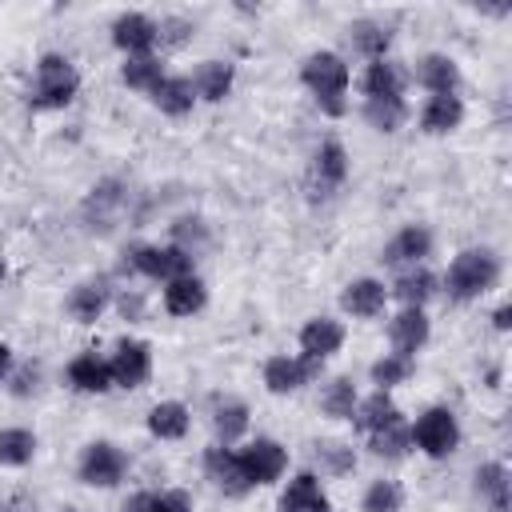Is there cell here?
<instances>
[{"label":"cell","instance_id":"cell-11","mask_svg":"<svg viewBox=\"0 0 512 512\" xmlns=\"http://www.w3.org/2000/svg\"><path fill=\"white\" fill-rule=\"evenodd\" d=\"M112 40H116V48H124L128 56H144V52L156 44V24H152L148 16H140V12H124V16H116V24H112Z\"/></svg>","mask_w":512,"mask_h":512},{"label":"cell","instance_id":"cell-32","mask_svg":"<svg viewBox=\"0 0 512 512\" xmlns=\"http://www.w3.org/2000/svg\"><path fill=\"white\" fill-rule=\"evenodd\" d=\"M476 488L492 500V508H508V468L504 464H484L476 472Z\"/></svg>","mask_w":512,"mask_h":512},{"label":"cell","instance_id":"cell-4","mask_svg":"<svg viewBox=\"0 0 512 512\" xmlns=\"http://www.w3.org/2000/svg\"><path fill=\"white\" fill-rule=\"evenodd\" d=\"M428 456H448L452 448H456V440H460V428H456V416L448 412V408H428L420 420H416V428L408 432Z\"/></svg>","mask_w":512,"mask_h":512},{"label":"cell","instance_id":"cell-19","mask_svg":"<svg viewBox=\"0 0 512 512\" xmlns=\"http://www.w3.org/2000/svg\"><path fill=\"white\" fill-rule=\"evenodd\" d=\"M356 424L364 428V432H380V428H392V424H400V408L392 404V396L380 388V392H372L356 412Z\"/></svg>","mask_w":512,"mask_h":512},{"label":"cell","instance_id":"cell-44","mask_svg":"<svg viewBox=\"0 0 512 512\" xmlns=\"http://www.w3.org/2000/svg\"><path fill=\"white\" fill-rule=\"evenodd\" d=\"M300 512H332V508H328V500H316V504H308V508H300Z\"/></svg>","mask_w":512,"mask_h":512},{"label":"cell","instance_id":"cell-25","mask_svg":"<svg viewBox=\"0 0 512 512\" xmlns=\"http://www.w3.org/2000/svg\"><path fill=\"white\" fill-rule=\"evenodd\" d=\"M104 300H108V288H104V284H80V288H72V296H68V312H72L76 320L92 324V320L100 316Z\"/></svg>","mask_w":512,"mask_h":512},{"label":"cell","instance_id":"cell-40","mask_svg":"<svg viewBox=\"0 0 512 512\" xmlns=\"http://www.w3.org/2000/svg\"><path fill=\"white\" fill-rule=\"evenodd\" d=\"M156 36H164L168 44H180V40L188 36V24H184V20H168V24L156 28Z\"/></svg>","mask_w":512,"mask_h":512},{"label":"cell","instance_id":"cell-36","mask_svg":"<svg viewBox=\"0 0 512 512\" xmlns=\"http://www.w3.org/2000/svg\"><path fill=\"white\" fill-rule=\"evenodd\" d=\"M120 76H124V84H128V88H144V92H148V88L160 80V64H156L152 56H132V60L124 64V72H120Z\"/></svg>","mask_w":512,"mask_h":512},{"label":"cell","instance_id":"cell-42","mask_svg":"<svg viewBox=\"0 0 512 512\" xmlns=\"http://www.w3.org/2000/svg\"><path fill=\"white\" fill-rule=\"evenodd\" d=\"M492 320H496V328H508V324H512V308H508V304H500Z\"/></svg>","mask_w":512,"mask_h":512},{"label":"cell","instance_id":"cell-10","mask_svg":"<svg viewBox=\"0 0 512 512\" xmlns=\"http://www.w3.org/2000/svg\"><path fill=\"white\" fill-rule=\"evenodd\" d=\"M316 372H320V360H316V356H304V360L272 356V360L264 364V384H268L272 392H292V388L308 384Z\"/></svg>","mask_w":512,"mask_h":512},{"label":"cell","instance_id":"cell-27","mask_svg":"<svg viewBox=\"0 0 512 512\" xmlns=\"http://www.w3.org/2000/svg\"><path fill=\"white\" fill-rule=\"evenodd\" d=\"M392 292H396L408 308H420V304L436 292V276H432V272H424V268H420V272H404V276L396 280V288H392Z\"/></svg>","mask_w":512,"mask_h":512},{"label":"cell","instance_id":"cell-14","mask_svg":"<svg viewBox=\"0 0 512 512\" xmlns=\"http://www.w3.org/2000/svg\"><path fill=\"white\" fill-rule=\"evenodd\" d=\"M392 344H396V356H412L424 340H428V316L420 308H404L396 320H392Z\"/></svg>","mask_w":512,"mask_h":512},{"label":"cell","instance_id":"cell-22","mask_svg":"<svg viewBox=\"0 0 512 512\" xmlns=\"http://www.w3.org/2000/svg\"><path fill=\"white\" fill-rule=\"evenodd\" d=\"M340 304L352 312V316H376L384 308V284L380 280H352L340 296Z\"/></svg>","mask_w":512,"mask_h":512},{"label":"cell","instance_id":"cell-20","mask_svg":"<svg viewBox=\"0 0 512 512\" xmlns=\"http://www.w3.org/2000/svg\"><path fill=\"white\" fill-rule=\"evenodd\" d=\"M364 92H368V100L400 96L404 92V72L392 60H372L368 72H364Z\"/></svg>","mask_w":512,"mask_h":512},{"label":"cell","instance_id":"cell-33","mask_svg":"<svg viewBox=\"0 0 512 512\" xmlns=\"http://www.w3.org/2000/svg\"><path fill=\"white\" fill-rule=\"evenodd\" d=\"M244 428H248V408H244L240 400H228V404L216 408V436H220L224 444H232Z\"/></svg>","mask_w":512,"mask_h":512},{"label":"cell","instance_id":"cell-37","mask_svg":"<svg viewBox=\"0 0 512 512\" xmlns=\"http://www.w3.org/2000/svg\"><path fill=\"white\" fill-rule=\"evenodd\" d=\"M408 372H412V356H384V360H376V364H372V380H376L380 388L400 384Z\"/></svg>","mask_w":512,"mask_h":512},{"label":"cell","instance_id":"cell-34","mask_svg":"<svg viewBox=\"0 0 512 512\" xmlns=\"http://www.w3.org/2000/svg\"><path fill=\"white\" fill-rule=\"evenodd\" d=\"M400 504H404V492L396 480H376L364 496V512H400Z\"/></svg>","mask_w":512,"mask_h":512},{"label":"cell","instance_id":"cell-31","mask_svg":"<svg viewBox=\"0 0 512 512\" xmlns=\"http://www.w3.org/2000/svg\"><path fill=\"white\" fill-rule=\"evenodd\" d=\"M320 408H324V416H332V420H352V412H356L352 380H332L328 392H324V400H320Z\"/></svg>","mask_w":512,"mask_h":512},{"label":"cell","instance_id":"cell-1","mask_svg":"<svg viewBox=\"0 0 512 512\" xmlns=\"http://www.w3.org/2000/svg\"><path fill=\"white\" fill-rule=\"evenodd\" d=\"M304 84L316 92L320 108L328 116H340L344 112V88H348V64L336 56V52H312L300 68Z\"/></svg>","mask_w":512,"mask_h":512},{"label":"cell","instance_id":"cell-2","mask_svg":"<svg viewBox=\"0 0 512 512\" xmlns=\"http://www.w3.org/2000/svg\"><path fill=\"white\" fill-rule=\"evenodd\" d=\"M496 276H500L496 256H492L488 248H468V252H460V256L452 260V268H448V296H452V300H472V296L488 292V288L496 284Z\"/></svg>","mask_w":512,"mask_h":512},{"label":"cell","instance_id":"cell-15","mask_svg":"<svg viewBox=\"0 0 512 512\" xmlns=\"http://www.w3.org/2000/svg\"><path fill=\"white\" fill-rule=\"evenodd\" d=\"M204 300H208V292H204V284H200L196 276L168 280V288H164V308H168L172 316H192V312L204 308Z\"/></svg>","mask_w":512,"mask_h":512},{"label":"cell","instance_id":"cell-12","mask_svg":"<svg viewBox=\"0 0 512 512\" xmlns=\"http://www.w3.org/2000/svg\"><path fill=\"white\" fill-rule=\"evenodd\" d=\"M204 468H208V476L216 480V488H224L228 496H244V492L252 488L248 476H244V468H240V456L228 452V448H208Z\"/></svg>","mask_w":512,"mask_h":512},{"label":"cell","instance_id":"cell-21","mask_svg":"<svg viewBox=\"0 0 512 512\" xmlns=\"http://www.w3.org/2000/svg\"><path fill=\"white\" fill-rule=\"evenodd\" d=\"M460 116H464L460 96H432L428 108H424V116H420V128L432 132V136H440V132H452L460 124Z\"/></svg>","mask_w":512,"mask_h":512},{"label":"cell","instance_id":"cell-3","mask_svg":"<svg viewBox=\"0 0 512 512\" xmlns=\"http://www.w3.org/2000/svg\"><path fill=\"white\" fill-rule=\"evenodd\" d=\"M80 88V76L76 68L64 60V56H44L40 68H36V84H32V104L36 108H64Z\"/></svg>","mask_w":512,"mask_h":512},{"label":"cell","instance_id":"cell-17","mask_svg":"<svg viewBox=\"0 0 512 512\" xmlns=\"http://www.w3.org/2000/svg\"><path fill=\"white\" fill-rule=\"evenodd\" d=\"M148 92H152V104L160 112H168V116H184L192 108V84L180 80V76H160Z\"/></svg>","mask_w":512,"mask_h":512},{"label":"cell","instance_id":"cell-29","mask_svg":"<svg viewBox=\"0 0 512 512\" xmlns=\"http://www.w3.org/2000/svg\"><path fill=\"white\" fill-rule=\"evenodd\" d=\"M36 452V436L24 428H4L0 432V464H28Z\"/></svg>","mask_w":512,"mask_h":512},{"label":"cell","instance_id":"cell-46","mask_svg":"<svg viewBox=\"0 0 512 512\" xmlns=\"http://www.w3.org/2000/svg\"><path fill=\"white\" fill-rule=\"evenodd\" d=\"M4 512H12V508H4Z\"/></svg>","mask_w":512,"mask_h":512},{"label":"cell","instance_id":"cell-35","mask_svg":"<svg viewBox=\"0 0 512 512\" xmlns=\"http://www.w3.org/2000/svg\"><path fill=\"white\" fill-rule=\"evenodd\" d=\"M408 432H404V424H392V428H380V432H372V452L376 456H388V460H400L404 452H408Z\"/></svg>","mask_w":512,"mask_h":512},{"label":"cell","instance_id":"cell-24","mask_svg":"<svg viewBox=\"0 0 512 512\" xmlns=\"http://www.w3.org/2000/svg\"><path fill=\"white\" fill-rule=\"evenodd\" d=\"M148 428H152V436H160V440H176V436L188 432V408L176 404V400L156 404V408L148 412Z\"/></svg>","mask_w":512,"mask_h":512},{"label":"cell","instance_id":"cell-39","mask_svg":"<svg viewBox=\"0 0 512 512\" xmlns=\"http://www.w3.org/2000/svg\"><path fill=\"white\" fill-rule=\"evenodd\" d=\"M144 512H192V500L188 492H148Z\"/></svg>","mask_w":512,"mask_h":512},{"label":"cell","instance_id":"cell-23","mask_svg":"<svg viewBox=\"0 0 512 512\" xmlns=\"http://www.w3.org/2000/svg\"><path fill=\"white\" fill-rule=\"evenodd\" d=\"M68 380H72L80 392H104V388H112V368L88 352V356H76V360L68 364Z\"/></svg>","mask_w":512,"mask_h":512},{"label":"cell","instance_id":"cell-45","mask_svg":"<svg viewBox=\"0 0 512 512\" xmlns=\"http://www.w3.org/2000/svg\"><path fill=\"white\" fill-rule=\"evenodd\" d=\"M492 512H508V508H492Z\"/></svg>","mask_w":512,"mask_h":512},{"label":"cell","instance_id":"cell-28","mask_svg":"<svg viewBox=\"0 0 512 512\" xmlns=\"http://www.w3.org/2000/svg\"><path fill=\"white\" fill-rule=\"evenodd\" d=\"M316 500H324L316 476H312V472H300V476L288 484V492L280 496V512H300V508H308V504H316Z\"/></svg>","mask_w":512,"mask_h":512},{"label":"cell","instance_id":"cell-16","mask_svg":"<svg viewBox=\"0 0 512 512\" xmlns=\"http://www.w3.org/2000/svg\"><path fill=\"white\" fill-rule=\"evenodd\" d=\"M428 248H432V236L424 228H404L400 236L388 240V248H384L380 260L384 264H416V260L428 256Z\"/></svg>","mask_w":512,"mask_h":512},{"label":"cell","instance_id":"cell-5","mask_svg":"<svg viewBox=\"0 0 512 512\" xmlns=\"http://www.w3.org/2000/svg\"><path fill=\"white\" fill-rule=\"evenodd\" d=\"M132 268L152 276V280H180V276H192V256L184 248L140 244V248H132Z\"/></svg>","mask_w":512,"mask_h":512},{"label":"cell","instance_id":"cell-9","mask_svg":"<svg viewBox=\"0 0 512 512\" xmlns=\"http://www.w3.org/2000/svg\"><path fill=\"white\" fill-rule=\"evenodd\" d=\"M348 176V156L336 140H328L320 152H316V164H312V200H324L332 196V188H340Z\"/></svg>","mask_w":512,"mask_h":512},{"label":"cell","instance_id":"cell-26","mask_svg":"<svg viewBox=\"0 0 512 512\" xmlns=\"http://www.w3.org/2000/svg\"><path fill=\"white\" fill-rule=\"evenodd\" d=\"M364 116H368L372 128H380V132H396V128L404 124L408 108H404L400 96H388V100H368V104H364Z\"/></svg>","mask_w":512,"mask_h":512},{"label":"cell","instance_id":"cell-43","mask_svg":"<svg viewBox=\"0 0 512 512\" xmlns=\"http://www.w3.org/2000/svg\"><path fill=\"white\" fill-rule=\"evenodd\" d=\"M8 364H12V352L0 344V380H4V372H8Z\"/></svg>","mask_w":512,"mask_h":512},{"label":"cell","instance_id":"cell-18","mask_svg":"<svg viewBox=\"0 0 512 512\" xmlns=\"http://www.w3.org/2000/svg\"><path fill=\"white\" fill-rule=\"evenodd\" d=\"M340 340H344V328H340L336 320H308L304 332H300L304 356H316V360H324L328 352H336Z\"/></svg>","mask_w":512,"mask_h":512},{"label":"cell","instance_id":"cell-30","mask_svg":"<svg viewBox=\"0 0 512 512\" xmlns=\"http://www.w3.org/2000/svg\"><path fill=\"white\" fill-rule=\"evenodd\" d=\"M196 84H200V96H204V100H224V96H228V88H232V64L208 60V64L200 68Z\"/></svg>","mask_w":512,"mask_h":512},{"label":"cell","instance_id":"cell-7","mask_svg":"<svg viewBox=\"0 0 512 512\" xmlns=\"http://www.w3.org/2000/svg\"><path fill=\"white\" fill-rule=\"evenodd\" d=\"M124 476V452L112 444H92L80 460V480L92 488H112Z\"/></svg>","mask_w":512,"mask_h":512},{"label":"cell","instance_id":"cell-8","mask_svg":"<svg viewBox=\"0 0 512 512\" xmlns=\"http://www.w3.org/2000/svg\"><path fill=\"white\" fill-rule=\"evenodd\" d=\"M112 384L120 388H140L148 380V368H152V356H148V344L140 340H120L116 356H112Z\"/></svg>","mask_w":512,"mask_h":512},{"label":"cell","instance_id":"cell-13","mask_svg":"<svg viewBox=\"0 0 512 512\" xmlns=\"http://www.w3.org/2000/svg\"><path fill=\"white\" fill-rule=\"evenodd\" d=\"M416 80H420L424 88H432L436 96H456V88H460V68H456V60H448V56L432 52V56H424V60H420Z\"/></svg>","mask_w":512,"mask_h":512},{"label":"cell","instance_id":"cell-6","mask_svg":"<svg viewBox=\"0 0 512 512\" xmlns=\"http://www.w3.org/2000/svg\"><path fill=\"white\" fill-rule=\"evenodd\" d=\"M236 456H240V468H244L248 484H272L284 472V464H288V452L276 440H256V444H248Z\"/></svg>","mask_w":512,"mask_h":512},{"label":"cell","instance_id":"cell-38","mask_svg":"<svg viewBox=\"0 0 512 512\" xmlns=\"http://www.w3.org/2000/svg\"><path fill=\"white\" fill-rule=\"evenodd\" d=\"M352 32H356V48H360V52H368L372 60H384V48H388V32H384V28H376V24H356Z\"/></svg>","mask_w":512,"mask_h":512},{"label":"cell","instance_id":"cell-41","mask_svg":"<svg viewBox=\"0 0 512 512\" xmlns=\"http://www.w3.org/2000/svg\"><path fill=\"white\" fill-rule=\"evenodd\" d=\"M320 452H324V456H328V460H332V468H336V472H344V468H348V464H352V456H348V452H344V448H340V444H324V448H320Z\"/></svg>","mask_w":512,"mask_h":512}]
</instances>
